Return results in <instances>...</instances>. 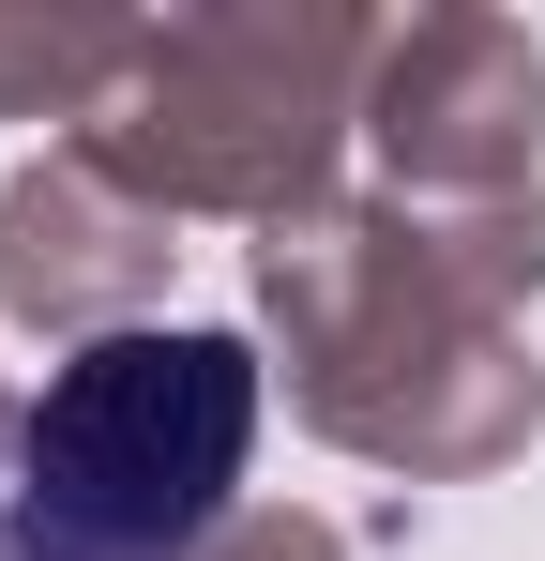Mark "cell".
Segmentation results:
<instances>
[{
	"instance_id": "cell-1",
	"label": "cell",
	"mask_w": 545,
	"mask_h": 561,
	"mask_svg": "<svg viewBox=\"0 0 545 561\" xmlns=\"http://www.w3.org/2000/svg\"><path fill=\"white\" fill-rule=\"evenodd\" d=\"M545 288L531 213H409V197H318L258 228V304L288 334L303 425H334L379 470H485L531 440L515 304Z\"/></svg>"
},
{
	"instance_id": "cell-2",
	"label": "cell",
	"mask_w": 545,
	"mask_h": 561,
	"mask_svg": "<svg viewBox=\"0 0 545 561\" xmlns=\"http://www.w3.org/2000/svg\"><path fill=\"white\" fill-rule=\"evenodd\" d=\"M258 456V350L137 319L46 365L0 456V561H197Z\"/></svg>"
},
{
	"instance_id": "cell-3",
	"label": "cell",
	"mask_w": 545,
	"mask_h": 561,
	"mask_svg": "<svg viewBox=\"0 0 545 561\" xmlns=\"http://www.w3.org/2000/svg\"><path fill=\"white\" fill-rule=\"evenodd\" d=\"M379 31L363 15H288V0H228V15H152L121 92L77 122V152L106 183H137L152 213H318V168L363 122Z\"/></svg>"
},
{
	"instance_id": "cell-4",
	"label": "cell",
	"mask_w": 545,
	"mask_h": 561,
	"mask_svg": "<svg viewBox=\"0 0 545 561\" xmlns=\"http://www.w3.org/2000/svg\"><path fill=\"white\" fill-rule=\"evenodd\" d=\"M363 137L409 213H531V152H545V61L515 15H409L379 31L363 77Z\"/></svg>"
},
{
	"instance_id": "cell-5",
	"label": "cell",
	"mask_w": 545,
	"mask_h": 561,
	"mask_svg": "<svg viewBox=\"0 0 545 561\" xmlns=\"http://www.w3.org/2000/svg\"><path fill=\"white\" fill-rule=\"evenodd\" d=\"M152 288H167V213L137 183H106L77 137L0 183V304L31 334H77V350L91 334H137Z\"/></svg>"
},
{
	"instance_id": "cell-6",
	"label": "cell",
	"mask_w": 545,
	"mask_h": 561,
	"mask_svg": "<svg viewBox=\"0 0 545 561\" xmlns=\"http://www.w3.org/2000/svg\"><path fill=\"white\" fill-rule=\"evenodd\" d=\"M121 61H137L121 15H0V122H91Z\"/></svg>"
},
{
	"instance_id": "cell-7",
	"label": "cell",
	"mask_w": 545,
	"mask_h": 561,
	"mask_svg": "<svg viewBox=\"0 0 545 561\" xmlns=\"http://www.w3.org/2000/svg\"><path fill=\"white\" fill-rule=\"evenodd\" d=\"M197 561H349V531H334V516H288V501H258V516H228Z\"/></svg>"
},
{
	"instance_id": "cell-8",
	"label": "cell",
	"mask_w": 545,
	"mask_h": 561,
	"mask_svg": "<svg viewBox=\"0 0 545 561\" xmlns=\"http://www.w3.org/2000/svg\"><path fill=\"white\" fill-rule=\"evenodd\" d=\"M0 456H15V425H0Z\"/></svg>"
}]
</instances>
